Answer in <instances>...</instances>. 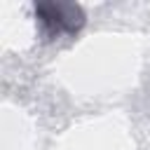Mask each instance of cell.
<instances>
[{"label":"cell","instance_id":"cell-1","mask_svg":"<svg viewBox=\"0 0 150 150\" xmlns=\"http://www.w3.org/2000/svg\"><path fill=\"white\" fill-rule=\"evenodd\" d=\"M42 21L54 33H73L82 23V12L73 5H40Z\"/></svg>","mask_w":150,"mask_h":150}]
</instances>
